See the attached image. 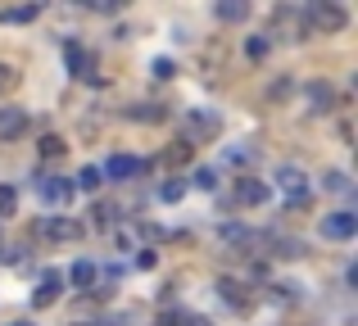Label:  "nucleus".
<instances>
[{
  "instance_id": "nucleus-2",
  "label": "nucleus",
  "mask_w": 358,
  "mask_h": 326,
  "mask_svg": "<svg viewBox=\"0 0 358 326\" xmlns=\"http://www.w3.org/2000/svg\"><path fill=\"white\" fill-rule=\"evenodd\" d=\"M308 23H313L317 32H345L350 14H345L341 5H331V0H317V5H308Z\"/></svg>"
},
{
  "instance_id": "nucleus-21",
  "label": "nucleus",
  "mask_w": 358,
  "mask_h": 326,
  "mask_svg": "<svg viewBox=\"0 0 358 326\" xmlns=\"http://www.w3.org/2000/svg\"><path fill=\"white\" fill-rule=\"evenodd\" d=\"M245 54H250V59H263V54H268V41H263V36H250V41H245Z\"/></svg>"
},
{
  "instance_id": "nucleus-8",
  "label": "nucleus",
  "mask_w": 358,
  "mask_h": 326,
  "mask_svg": "<svg viewBox=\"0 0 358 326\" xmlns=\"http://www.w3.org/2000/svg\"><path fill=\"white\" fill-rule=\"evenodd\" d=\"M59 290H64V276L59 272H45L41 276V290L32 295V304H36V309H50V304L59 299Z\"/></svg>"
},
{
  "instance_id": "nucleus-6",
  "label": "nucleus",
  "mask_w": 358,
  "mask_h": 326,
  "mask_svg": "<svg viewBox=\"0 0 358 326\" xmlns=\"http://www.w3.org/2000/svg\"><path fill=\"white\" fill-rule=\"evenodd\" d=\"M268 181H259V177H241L236 181V204H268Z\"/></svg>"
},
{
  "instance_id": "nucleus-26",
  "label": "nucleus",
  "mask_w": 358,
  "mask_h": 326,
  "mask_svg": "<svg viewBox=\"0 0 358 326\" xmlns=\"http://www.w3.org/2000/svg\"><path fill=\"white\" fill-rule=\"evenodd\" d=\"M155 263H159V258H155V249H141V254H136V267H141V272H150Z\"/></svg>"
},
{
  "instance_id": "nucleus-28",
  "label": "nucleus",
  "mask_w": 358,
  "mask_h": 326,
  "mask_svg": "<svg viewBox=\"0 0 358 326\" xmlns=\"http://www.w3.org/2000/svg\"><path fill=\"white\" fill-rule=\"evenodd\" d=\"M87 5H91V9H100V14H114V9H118L114 0H87Z\"/></svg>"
},
{
  "instance_id": "nucleus-10",
  "label": "nucleus",
  "mask_w": 358,
  "mask_h": 326,
  "mask_svg": "<svg viewBox=\"0 0 358 326\" xmlns=\"http://www.w3.org/2000/svg\"><path fill=\"white\" fill-rule=\"evenodd\" d=\"M69 286H73V290H91V286H96V263H87V258H82V263H73Z\"/></svg>"
},
{
  "instance_id": "nucleus-23",
  "label": "nucleus",
  "mask_w": 358,
  "mask_h": 326,
  "mask_svg": "<svg viewBox=\"0 0 358 326\" xmlns=\"http://www.w3.org/2000/svg\"><path fill=\"white\" fill-rule=\"evenodd\" d=\"M127 118H136V123H141V118H145V123H155L159 109H155V105H136V109H127Z\"/></svg>"
},
{
  "instance_id": "nucleus-22",
  "label": "nucleus",
  "mask_w": 358,
  "mask_h": 326,
  "mask_svg": "<svg viewBox=\"0 0 358 326\" xmlns=\"http://www.w3.org/2000/svg\"><path fill=\"white\" fill-rule=\"evenodd\" d=\"M41 154H45V159L64 154V141H59V136H41Z\"/></svg>"
},
{
  "instance_id": "nucleus-14",
  "label": "nucleus",
  "mask_w": 358,
  "mask_h": 326,
  "mask_svg": "<svg viewBox=\"0 0 358 326\" xmlns=\"http://www.w3.org/2000/svg\"><path fill=\"white\" fill-rule=\"evenodd\" d=\"M182 195H186V181H182V177H173V181L159 186V200H164V204H182Z\"/></svg>"
},
{
  "instance_id": "nucleus-3",
  "label": "nucleus",
  "mask_w": 358,
  "mask_h": 326,
  "mask_svg": "<svg viewBox=\"0 0 358 326\" xmlns=\"http://www.w3.org/2000/svg\"><path fill=\"white\" fill-rule=\"evenodd\" d=\"M141 172H145V163H141L136 154H114V159L100 168L105 181H131V177H141Z\"/></svg>"
},
{
  "instance_id": "nucleus-9",
  "label": "nucleus",
  "mask_w": 358,
  "mask_h": 326,
  "mask_svg": "<svg viewBox=\"0 0 358 326\" xmlns=\"http://www.w3.org/2000/svg\"><path fill=\"white\" fill-rule=\"evenodd\" d=\"M23 127H27V114H23V109H0V141H14Z\"/></svg>"
},
{
  "instance_id": "nucleus-13",
  "label": "nucleus",
  "mask_w": 358,
  "mask_h": 326,
  "mask_svg": "<svg viewBox=\"0 0 358 326\" xmlns=\"http://www.w3.org/2000/svg\"><path fill=\"white\" fill-rule=\"evenodd\" d=\"M222 240H231V245H245V249H250L259 236H254L250 227H241V222H227V227H222Z\"/></svg>"
},
{
  "instance_id": "nucleus-24",
  "label": "nucleus",
  "mask_w": 358,
  "mask_h": 326,
  "mask_svg": "<svg viewBox=\"0 0 358 326\" xmlns=\"http://www.w3.org/2000/svg\"><path fill=\"white\" fill-rule=\"evenodd\" d=\"M91 218H96V227H109V222H114V204H96Z\"/></svg>"
},
{
  "instance_id": "nucleus-5",
  "label": "nucleus",
  "mask_w": 358,
  "mask_h": 326,
  "mask_svg": "<svg viewBox=\"0 0 358 326\" xmlns=\"http://www.w3.org/2000/svg\"><path fill=\"white\" fill-rule=\"evenodd\" d=\"M73 191H78V186H73L69 177H41V181H36V195H41L45 204H69Z\"/></svg>"
},
{
  "instance_id": "nucleus-11",
  "label": "nucleus",
  "mask_w": 358,
  "mask_h": 326,
  "mask_svg": "<svg viewBox=\"0 0 358 326\" xmlns=\"http://www.w3.org/2000/svg\"><path fill=\"white\" fill-rule=\"evenodd\" d=\"M36 14H41V5H36V0H27V5H14V9H0V23H32Z\"/></svg>"
},
{
  "instance_id": "nucleus-27",
  "label": "nucleus",
  "mask_w": 358,
  "mask_h": 326,
  "mask_svg": "<svg viewBox=\"0 0 358 326\" xmlns=\"http://www.w3.org/2000/svg\"><path fill=\"white\" fill-rule=\"evenodd\" d=\"M155 77H173V59H155Z\"/></svg>"
},
{
  "instance_id": "nucleus-4",
  "label": "nucleus",
  "mask_w": 358,
  "mask_h": 326,
  "mask_svg": "<svg viewBox=\"0 0 358 326\" xmlns=\"http://www.w3.org/2000/svg\"><path fill=\"white\" fill-rule=\"evenodd\" d=\"M277 186H281V195H286L290 204H304L308 200V177L299 172V168H281V172H277Z\"/></svg>"
},
{
  "instance_id": "nucleus-18",
  "label": "nucleus",
  "mask_w": 358,
  "mask_h": 326,
  "mask_svg": "<svg viewBox=\"0 0 358 326\" xmlns=\"http://www.w3.org/2000/svg\"><path fill=\"white\" fill-rule=\"evenodd\" d=\"M218 290H222V299H227V304H236V309H241V304H245V295H241V286H236V281H231V276H222V281H218Z\"/></svg>"
},
{
  "instance_id": "nucleus-15",
  "label": "nucleus",
  "mask_w": 358,
  "mask_h": 326,
  "mask_svg": "<svg viewBox=\"0 0 358 326\" xmlns=\"http://www.w3.org/2000/svg\"><path fill=\"white\" fill-rule=\"evenodd\" d=\"M100 181H105V177H100V168H96V163H87L78 177H73V186H82V191H96Z\"/></svg>"
},
{
  "instance_id": "nucleus-20",
  "label": "nucleus",
  "mask_w": 358,
  "mask_h": 326,
  "mask_svg": "<svg viewBox=\"0 0 358 326\" xmlns=\"http://www.w3.org/2000/svg\"><path fill=\"white\" fill-rule=\"evenodd\" d=\"M195 186H200V191H213V186H218V172H213V168H195Z\"/></svg>"
},
{
  "instance_id": "nucleus-7",
  "label": "nucleus",
  "mask_w": 358,
  "mask_h": 326,
  "mask_svg": "<svg viewBox=\"0 0 358 326\" xmlns=\"http://www.w3.org/2000/svg\"><path fill=\"white\" fill-rule=\"evenodd\" d=\"M41 236H45V240H78L82 227H78L73 218H45V222H41Z\"/></svg>"
},
{
  "instance_id": "nucleus-17",
  "label": "nucleus",
  "mask_w": 358,
  "mask_h": 326,
  "mask_svg": "<svg viewBox=\"0 0 358 326\" xmlns=\"http://www.w3.org/2000/svg\"><path fill=\"white\" fill-rule=\"evenodd\" d=\"M308 100H313V109H327L331 105V87H327V82H313V87H308Z\"/></svg>"
},
{
  "instance_id": "nucleus-12",
  "label": "nucleus",
  "mask_w": 358,
  "mask_h": 326,
  "mask_svg": "<svg viewBox=\"0 0 358 326\" xmlns=\"http://www.w3.org/2000/svg\"><path fill=\"white\" fill-rule=\"evenodd\" d=\"M213 14H218L222 23H241V18L250 14V5H245V0H222V5L213 9Z\"/></svg>"
},
{
  "instance_id": "nucleus-19",
  "label": "nucleus",
  "mask_w": 358,
  "mask_h": 326,
  "mask_svg": "<svg viewBox=\"0 0 358 326\" xmlns=\"http://www.w3.org/2000/svg\"><path fill=\"white\" fill-rule=\"evenodd\" d=\"M327 191H336V195H350V177H345V172H327Z\"/></svg>"
},
{
  "instance_id": "nucleus-30",
  "label": "nucleus",
  "mask_w": 358,
  "mask_h": 326,
  "mask_svg": "<svg viewBox=\"0 0 358 326\" xmlns=\"http://www.w3.org/2000/svg\"><path fill=\"white\" fill-rule=\"evenodd\" d=\"M9 326H32V322H9Z\"/></svg>"
},
{
  "instance_id": "nucleus-25",
  "label": "nucleus",
  "mask_w": 358,
  "mask_h": 326,
  "mask_svg": "<svg viewBox=\"0 0 358 326\" xmlns=\"http://www.w3.org/2000/svg\"><path fill=\"white\" fill-rule=\"evenodd\" d=\"M14 87H18V73L9 64H0V91H14Z\"/></svg>"
},
{
  "instance_id": "nucleus-29",
  "label": "nucleus",
  "mask_w": 358,
  "mask_h": 326,
  "mask_svg": "<svg viewBox=\"0 0 358 326\" xmlns=\"http://www.w3.org/2000/svg\"><path fill=\"white\" fill-rule=\"evenodd\" d=\"M182 326H213V322H209V318H186Z\"/></svg>"
},
{
  "instance_id": "nucleus-1",
  "label": "nucleus",
  "mask_w": 358,
  "mask_h": 326,
  "mask_svg": "<svg viewBox=\"0 0 358 326\" xmlns=\"http://www.w3.org/2000/svg\"><path fill=\"white\" fill-rule=\"evenodd\" d=\"M317 231H322V240H354V236H358V218H354L350 209L322 213V222H317Z\"/></svg>"
},
{
  "instance_id": "nucleus-16",
  "label": "nucleus",
  "mask_w": 358,
  "mask_h": 326,
  "mask_svg": "<svg viewBox=\"0 0 358 326\" xmlns=\"http://www.w3.org/2000/svg\"><path fill=\"white\" fill-rule=\"evenodd\" d=\"M18 213V191L14 186H0V218H14Z\"/></svg>"
}]
</instances>
